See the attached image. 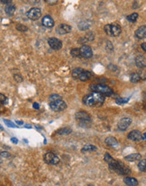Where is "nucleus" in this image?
<instances>
[{
	"label": "nucleus",
	"instance_id": "1",
	"mask_svg": "<svg viewBox=\"0 0 146 186\" xmlns=\"http://www.w3.org/2000/svg\"><path fill=\"white\" fill-rule=\"evenodd\" d=\"M104 95L97 92L90 93L84 96L83 98V103L88 107H101L105 103Z\"/></svg>",
	"mask_w": 146,
	"mask_h": 186
},
{
	"label": "nucleus",
	"instance_id": "2",
	"mask_svg": "<svg viewBox=\"0 0 146 186\" xmlns=\"http://www.w3.org/2000/svg\"><path fill=\"white\" fill-rule=\"evenodd\" d=\"M109 168L110 170L113 171V172L118 173V174H121V175L128 174V173H130L131 172L130 169L128 167H126L123 162H118V161H116L115 159L112 163H110Z\"/></svg>",
	"mask_w": 146,
	"mask_h": 186
},
{
	"label": "nucleus",
	"instance_id": "3",
	"mask_svg": "<svg viewBox=\"0 0 146 186\" xmlns=\"http://www.w3.org/2000/svg\"><path fill=\"white\" fill-rule=\"evenodd\" d=\"M90 89L94 92L100 93L102 95H106V96H110L111 94H112V89L107 86L105 85H101V84H94V85H90Z\"/></svg>",
	"mask_w": 146,
	"mask_h": 186
},
{
	"label": "nucleus",
	"instance_id": "4",
	"mask_svg": "<svg viewBox=\"0 0 146 186\" xmlns=\"http://www.w3.org/2000/svg\"><path fill=\"white\" fill-rule=\"evenodd\" d=\"M105 32L112 36H118L122 32V28L117 24H107L104 26Z\"/></svg>",
	"mask_w": 146,
	"mask_h": 186
},
{
	"label": "nucleus",
	"instance_id": "5",
	"mask_svg": "<svg viewBox=\"0 0 146 186\" xmlns=\"http://www.w3.org/2000/svg\"><path fill=\"white\" fill-rule=\"evenodd\" d=\"M49 106H50V108L54 112H61V111H63L64 109L67 108V104L63 100L51 102L49 103Z\"/></svg>",
	"mask_w": 146,
	"mask_h": 186
},
{
	"label": "nucleus",
	"instance_id": "6",
	"mask_svg": "<svg viewBox=\"0 0 146 186\" xmlns=\"http://www.w3.org/2000/svg\"><path fill=\"white\" fill-rule=\"evenodd\" d=\"M43 159L46 163L51 165H57L60 161L59 157L57 155H55L53 152H47L43 156Z\"/></svg>",
	"mask_w": 146,
	"mask_h": 186
},
{
	"label": "nucleus",
	"instance_id": "7",
	"mask_svg": "<svg viewBox=\"0 0 146 186\" xmlns=\"http://www.w3.org/2000/svg\"><path fill=\"white\" fill-rule=\"evenodd\" d=\"M26 16L32 21H37L38 19H40V17L42 16V10L40 8H37V7L32 8L26 13Z\"/></svg>",
	"mask_w": 146,
	"mask_h": 186
},
{
	"label": "nucleus",
	"instance_id": "8",
	"mask_svg": "<svg viewBox=\"0 0 146 186\" xmlns=\"http://www.w3.org/2000/svg\"><path fill=\"white\" fill-rule=\"evenodd\" d=\"M75 119L79 120L80 122V124H85V123H89L91 118L86 112L79 111L75 114Z\"/></svg>",
	"mask_w": 146,
	"mask_h": 186
},
{
	"label": "nucleus",
	"instance_id": "9",
	"mask_svg": "<svg viewBox=\"0 0 146 186\" xmlns=\"http://www.w3.org/2000/svg\"><path fill=\"white\" fill-rule=\"evenodd\" d=\"M80 50V54H81V58H91L93 56V52H92V48L88 45H82L81 47L79 48Z\"/></svg>",
	"mask_w": 146,
	"mask_h": 186
},
{
	"label": "nucleus",
	"instance_id": "10",
	"mask_svg": "<svg viewBox=\"0 0 146 186\" xmlns=\"http://www.w3.org/2000/svg\"><path fill=\"white\" fill-rule=\"evenodd\" d=\"M48 45L49 46L53 49V50H59L63 46V42L60 41L59 39L55 38V37H51L48 39Z\"/></svg>",
	"mask_w": 146,
	"mask_h": 186
},
{
	"label": "nucleus",
	"instance_id": "11",
	"mask_svg": "<svg viewBox=\"0 0 146 186\" xmlns=\"http://www.w3.org/2000/svg\"><path fill=\"white\" fill-rule=\"evenodd\" d=\"M132 124V119L129 118H123L117 124L118 129H120L121 131H124L129 127V125Z\"/></svg>",
	"mask_w": 146,
	"mask_h": 186
},
{
	"label": "nucleus",
	"instance_id": "12",
	"mask_svg": "<svg viewBox=\"0 0 146 186\" xmlns=\"http://www.w3.org/2000/svg\"><path fill=\"white\" fill-rule=\"evenodd\" d=\"M56 31L60 35H65V34H68L72 31V27L67 25V24H61V25L58 26Z\"/></svg>",
	"mask_w": 146,
	"mask_h": 186
},
{
	"label": "nucleus",
	"instance_id": "13",
	"mask_svg": "<svg viewBox=\"0 0 146 186\" xmlns=\"http://www.w3.org/2000/svg\"><path fill=\"white\" fill-rule=\"evenodd\" d=\"M142 133L139 130H133L128 134V139L131 140L133 141H139L142 140Z\"/></svg>",
	"mask_w": 146,
	"mask_h": 186
},
{
	"label": "nucleus",
	"instance_id": "14",
	"mask_svg": "<svg viewBox=\"0 0 146 186\" xmlns=\"http://www.w3.org/2000/svg\"><path fill=\"white\" fill-rule=\"evenodd\" d=\"M42 23L43 26L47 28H52L54 26V21L51 16H45L42 20Z\"/></svg>",
	"mask_w": 146,
	"mask_h": 186
},
{
	"label": "nucleus",
	"instance_id": "15",
	"mask_svg": "<svg viewBox=\"0 0 146 186\" xmlns=\"http://www.w3.org/2000/svg\"><path fill=\"white\" fill-rule=\"evenodd\" d=\"M135 36L139 39H144L146 37V26H139L135 31Z\"/></svg>",
	"mask_w": 146,
	"mask_h": 186
},
{
	"label": "nucleus",
	"instance_id": "16",
	"mask_svg": "<svg viewBox=\"0 0 146 186\" xmlns=\"http://www.w3.org/2000/svg\"><path fill=\"white\" fill-rule=\"evenodd\" d=\"M136 66L140 69H144L146 67V58L143 55H139L135 58Z\"/></svg>",
	"mask_w": 146,
	"mask_h": 186
},
{
	"label": "nucleus",
	"instance_id": "17",
	"mask_svg": "<svg viewBox=\"0 0 146 186\" xmlns=\"http://www.w3.org/2000/svg\"><path fill=\"white\" fill-rule=\"evenodd\" d=\"M105 143L107 145H109L111 147H117L118 146V142L115 137L109 136L105 140Z\"/></svg>",
	"mask_w": 146,
	"mask_h": 186
},
{
	"label": "nucleus",
	"instance_id": "18",
	"mask_svg": "<svg viewBox=\"0 0 146 186\" xmlns=\"http://www.w3.org/2000/svg\"><path fill=\"white\" fill-rule=\"evenodd\" d=\"M90 26H91V22L90 21H87V20L80 21L78 25L79 29L80 31H86V30L89 29Z\"/></svg>",
	"mask_w": 146,
	"mask_h": 186
},
{
	"label": "nucleus",
	"instance_id": "19",
	"mask_svg": "<svg viewBox=\"0 0 146 186\" xmlns=\"http://www.w3.org/2000/svg\"><path fill=\"white\" fill-rule=\"evenodd\" d=\"M93 40H94V34H93L92 32H89V33H87L84 36L81 37V38L79 40V42L81 43V44H84V43H85V42H87V41H93Z\"/></svg>",
	"mask_w": 146,
	"mask_h": 186
},
{
	"label": "nucleus",
	"instance_id": "20",
	"mask_svg": "<svg viewBox=\"0 0 146 186\" xmlns=\"http://www.w3.org/2000/svg\"><path fill=\"white\" fill-rule=\"evenodd\" d=\"M123 181L128 186H137L139 185L138 180L135 178H132V177H126Z\"/></svg>",
	"mask_w": 146,
	"mask_h": 186
},
{
	"label": "nucleus",
	"instance_id": "21",
	"mask_svg": "<svg viewBox=\"0 0 146 186\" xmlns=\"http://www.w3.org/2000/svg\"><path fill=\"white\" fill-rule=\"evenodd\" d=\"M141 158V155L139 153H133L130 155L126 156L124 157V159L126 161H128V162H134V161L139 160Z\"/></svg>",
	"mask_w": 146,
	"mask_h": 186
},
{
	"label": "nucleus",
	"instance_id": "22",
	"mask_svg": "<svg viewBox=\"0 0 146 186\" xmlns=\"http://www.w3.org/2000/svg\"><path fill=\"white\" fill-rule=\"evenodd\" d=\"M92 77V74L90 72V71H87V70H84L82 74H81V75H80V77H79V80H81V81H87V80H90Z\"/></svg>",
	"mask_w": 146,
	"mask_h": 186
},
{
	"label": "nucleus",
	"instance_id": "23",
	"mask_svg": "<svg viewBox=\"0 0 146 186\" xmlns=\"http://www.w3.org/2000/svg\"><path fill=\"white\" fill-rule=\"evenodd\" d=\"M84 71V70L82 68H75L74 69H73V71H72V76H73V78H74V79H79L80 75H81V74H82Z\"/></svg>",
	"mask_w": 146,
	"mask_h": 186
},
{
	"label": "nucleus",
	"instance_id": "24",
	"mask_svg": "<svg viewBox=\"0 0 146 186\" xmlns=\"http://www.w3.org/2000/svg\"><path fill=\"white\" fill-rule=\"evenodd\" d=\"M15 6L13 5V4H10V5L6 6L5 8V13L8 15L9 16H14L15 12Z\"/></svg>",
	"mask_w": 146,
	"mask_h": 186
},
{
	"label": "nucleus",
	"instance_id": "25",
	"mask_svg": "<svg viewBox=\"0 0 146 186\" xmlns=\"http://www.w3.org/2000/svg\"><path fill=\"white\" fill-rule=\"evenodd\" d=\"M96 150H97V148L94 145H85L81 149V151L82 152H86V151H93Z\"/></svg>",
	"mask_w": 146,
	"mask_h": 186
},
{
	"label": "nucleus",
	"instance_id": "26",
	"mask_svg": "<svg viewBox=\"0 0 146 186\" xmlns=\"http://www.w3.org/2000/svg\"><path fill=\"white\" fill-rule=\"evenodd\" d=\"M138 18H139V14L138 13H133V14L127 16V20L129 22H132V23L136 22L137 20H138Z\"/></svg>",
	"mask_w": 146,
	"mask_h": 186
},
{
	"label": "nucleus",
	"instance_id": "27",
	"mask_svg": "<svg viewBox=\"0 0 146 186\" xmlns=\"http://www.w3.org/2000/svg\"><path fill=\"white\" fill-rule=\"evenodd\" d=\"M72 132V129H69V128H63V129H59L57 131V134H60V135H64V134H68Z\"/></svg>",
	"mask_w": 146,
	"mask_h": 186
},
{
	"label": "nucleus",
	"instance_id": "28",
	"mask_svg": "<svg viewBox=\"0 0 146 186\" xmlns=\"http://www.w3.org/2000/svg\"><path fill=\"white\" fill-rule=\"evenodd\" d=\"M138 168L141 172H146V159H141L138 164Z\"/></svg>",
	"mask_w": 146,
	"mask_h": 186
},
{
	"label": "nucleus",
	"instance_id": "29",
	"mask_svg": "<svg viewBox=\"0 0 146 186\" xmlns=\"http://www.w3.org/2000/svg\"><path fill=\"white\" fill-rule=\"evenodd\" d=\"M140 80H141L140 75H139L138 73H134V74H132V75H131L130 78L131 82L137 83L139 82V81H140Z\"/></svg>",
	"mask_w": 146,
	"mask_h": 186
},
{
	"label": "nucleus",
	"instance_id": "30",
	"mask_svg": "<svg viewBox=\"0 0 146 186\" xmlns=\"http://www.w3.org/2000/svg\"><path fill=\"white\" fill-rule=\"evenodd\" d=\"M70 54L73 58H81L79 48H73V49H72L71 52H70Z\"/></svg>",
	"mask_w": 146,
	"mask_h": 186
},
{
	"label": "nucleus",
	"instance_id": "31",
	"mask_svg": "<svg viewBox=\"0 0 146 186\" xmlns=\"http://www.w3.org/2000/svg\"><path fill=\"white\" fill-rule=\"evenodd\" d=\"M49 100L50 102H55V101H58V100H62V97L57 95V94H52L49 97Z\"/></svg>",
	"mask_w": 146,
	"mask_h": 186
},
{
	"label": "nucleus",
	"instance_id": "32",
	"mask_svg": "<svg viewBox=\"0 0 146 186\" xmlns=\"http://www.w3.org/2000/svg\"><path fill=\"white\" fill-rule=\"evenodd\" d=\"M104 160L108 163V164H110V163H112V162H113V160H114V158L112 156H110L108 153H106L104 156Z\"/></svg>",
	"mask_w": 146,
	"mask_h": 186
},
{
	"label": "nucleus",
	"instance_id": "33",
	"mask_svg": "<svg viewBox=\"0 0 146 186\" xmlns=\"http://www.w3.org/2000/svg\"><path fill=\"white\" fill-rule=\"evenodd\" d=\"M129 101V98H123V97H120V98H117L116 100V103L122 105V104L127 103Z\"/></svg>",
	"mask_w": 146,
	"mask_h": 186
},
{
	"label": "nucleus",
	"instance_id": "34",
	"mask_svg": "<svg viewBox=\"0 0 146 186\" xmlns=\"http://www.w3.org/2000/svg\"><path fill=\"white\" fill-rule=\"evenodd\" d=\"M16 29L20 31H28V27H27V26H24V25H21V24H20V25H18V26H16Z\"/></svg>",
	"mask_w": 146,
	"mask_h": 186
},
{
	"label": "nucleus",
	"instance_id": "35",
	"mask_svg": "<svg viewBox=\"0 0 146 186\" xmlns=\"http://www.w3.org/2000/svg\"><path fill=\"white\" fill-rule=\"evenodd\" d=\"M106 50H107V51H109V52H112V51H113V45H112V43L109 41H106Z\"/></svg>",
	"mask_w": 146,
	"mask_h": 186
},
{
	"label": "nucleus",
	"instance_id": "36",
	"mask_svg": "<svg viewBox=\"0 0 146 186\" xmlns=\"http://www.w3.org/2000/svg\"><path fill=\"white\" fill-rule=\"evenodd\" d=\"M0 100H1V103L2 104H5L7 103V97H6L4 95V94H0Z\"/></svg>",
	"mask_w": 146,
	"mask_h": 186
},
{
	"label": "nucleus",
	"instance_id": "37",
	"mask_svg": "<svg viewBox=\"0 0 146 186\" xmlns=\"http://www.w3.org/2000/svg\"><path fill=\"white\" fill-rule=\"evenodd\" d=\"M4 123H5L9 127H12V128H15V125L14 124V123L13 122H11V121H10V120H6V119H4Z\"/></svg>",
	"mask_w": 146,
	"mask_h": 186
},
{
	"label": "nucleus",
	"instance_id": "38",
	"mask_svg": "<svg viewBox=\"0 0 146 186\" xmlns=\"http://www.w3.org/2000/svg\"><path fill=\"white\" fill-rule=\"evenodd\" d=\"M1 156H2V157H10V154L8 153L7 151H2V152H1Z\"/></svg>",
	"mask_w": 146,
	"mask_h": 186
},
{
	"label": "nucleus",
	"instance_id": "39",
	"mask_svg": "<svg viewBox=\"0 0 146 186\" xmlns=\"http://www.w3.org/2000/svg\"><path fill=\"white\" fill-rule=\"evenodd\" d=\"M11 3H12V1L11 0H1V4H11Z\"/></svg>",
	"mask_w": 146,
	"mask_h": 186
},
{
	"label": "nucleus",
	"instance_id": "40",
	"mask_svg": "<svg viewBox=\"0 0 146 186\" xmlns=\"http://www.w3.org/2000/svg\"><path fill=\"white\" fill-rule=\"evenodd\" d=\"M45 2L48 3L49 4H57L58 1L57 0H46Z\"/></svg>",
	"mask_w": 146,
	"mask_h": 186
},
{
	"label": "nucleus",
	"instance_id": "41",
	"mask_svg": "<svg viewBox=\"0 0 146 186\" xmlns=\"http://www.w3.org/2000/svg\"><path fill=\"white\" fill-rule=\"evenodd\" d=\"M14 77H15V79L16 80H18V81H22V78H21V75H14Z\"/></svg>",
	"mask_w": 146,
	"mask_h": 186
},
{
	"label": "nucleus",
	"instance_id": "42",
	"mask_svg": "<svg viewBox=\"0 0 146 186\" xmlns=\"http://www.w3.org/2000/svg\"><path fill=\"white\" fill-rule=\"evenodd\" d=\"M11 141H12L14 144H17V143H18V140H17V138H15V137H12V138H11Z\"/></svg>",
	"mask_w": 146,
	"mask_h": 186
},
{
	"label": "nucleus",
	"instance_id": "43",
	"mask_svg": "<svg viewBox=\"0 0 146 186\" xmlns=\"http://www.w3.org/2000/svg\"><path fill=\"white\" fill-rule=\"evenodd\" d=\"M141 47H142V49H143V50L146 52V42H145V43H142V44H141Z\"/></svg>",
	"mask_w": 146,
	"mask_h": 186
},
{
	"label": "nucleus",
	"instance_id": "44",
	"mask_svg": "<svg viewBox=\"0 0 146 186\" xmlns=\"http://www.w3.org/2000/svg\"><path fill=\"white\" fill-rule=\"evenodd\" d=\"M33 108L35 109H39V108H40V107H39V104L37 103H35L33 104Z\"/></svg>",
	"mask_w": 146,
	"mask_h": 186
},
{
	"label": "nucleus",
	"instance_id": "45",
	"mask_svg": "<svg viewBox=\"0 0 146 186\" xmlns=\"http://www.w3.org/2000/svg\"><path fill=\"white\" fill-rule=\"evenodd\" d=\"M142 140H146V133L142 134Z\"/></svg>",
	"mask_w": 146,
	"mask_h": 186
},
{
	"label": "nucleus",
	"instance_id": "46",
	"mask_svg": "<svg viewBox=\"0 0 146 186\" xmlns=\"http://www.w3.org/2000/svg\"><path fill=\"white\" fill-rule=\"evenodd\" d=\"M16 124L22 125V124H24V122H22V121H16Z\"/></svg>",
	"mask_w": 146,
	"mask_h": 186
},
{
	"label": "nucleus",
	"instance_id": "47",
	"mask_svg": "<svg viewBox=\"0 0 146 186\" xmlns=\"http://www.w3.org/2000/svg\"><path fill=\"white\" fill-rule=\"evenodd\" d=\"M26 128H32V126H31V125H29V124H27V125H26Z\"/></svg>",
	"mask_w": 146,
	"mask_h": 186
},
{
	"label": "nucleus",
	"instance_id": "48",
	"mask_svg": "<svg viewBox=\"0 0 146 186\" xmlns=\"http://www.w3.org/2000/svg\"><path fill=\"white\" fill-rule=\"evenodd\" d=\"M89 186H92V185H89Z\"/></svg>",
	"mask_w": 146,
	"mask_h": 186
}]
</instances>
